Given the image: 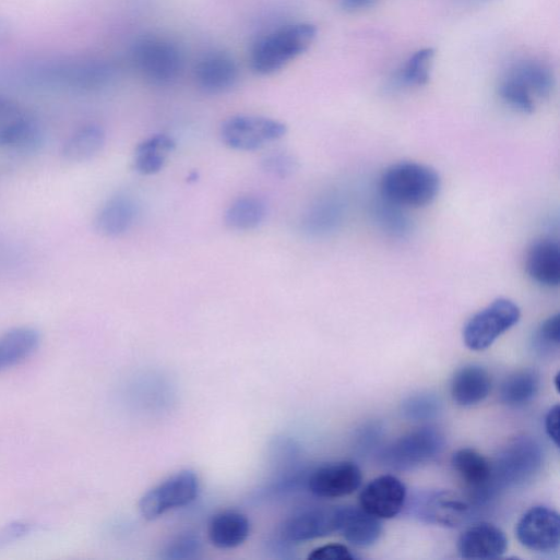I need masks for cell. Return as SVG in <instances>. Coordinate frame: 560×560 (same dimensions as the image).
Here are the masks:
<instances>
[{
    "mask_svg": "<svg viewBox=\"0 0 560 560\" xmlns=\"http://www.w3.org/2000/svg\"><path fill=\"white\" fill-rule=\"evenodd\" d=\"M262 167L265 172L275 178L287 179L297 171L298 162L288 152L276 151L263 158Z\"/></svg>",
    "mask_w": 560,
    "mask_h": 560,
    "instance_id": "32",
    "label": "cell"
},
{
    "mask_svg": "<svg viewBox=\"0 0 560 560\" xmlns=\"http://www.w3.org/2000/svg\"><path fill=\"white\" fill-rule=\"evenodd\" d=\"M360 507L378 519L396 516L407 502L404 482L393 475H384L369 482L359 496Z\"/></svg>",
    "mask_w": 560,
    "mask_h": 560,
    "instance_id": "14",
    "label": "cell"
},
{
    "mask_svg": "<svg viewBox=\"0 0 560 560\" xmlns=\"http://www.w3.org/2000/svg\"><path fill=\"white\" fill-rule=\"evenodd\" d=\"M176 142L165 134L153 135L143 141L134 155V169L143 176H153L160 172L175 152Z\"/></svg>",
    "mask_w": 560,
    "mask_h": 560,
    "instance_id": "25",
    "label": "cell"
},
{
    "mask_svg": "<svg viewBox=\"0 0 560 560\" xmlns=\"http://www.w3.org/2000/svg\"><path fill=\"white\" fill-rule=\"evenodd\" d=\"M451 463L467 489L468 499L476 507L491 500L497 489L493 485L490 461L476 450L465 448L453 454Z\"/></svg>",
    "mask_w": 560,
    "mask_h": 560,
    "instance_id": "10",
    "label": "cell"
},
{
    "mask_svg": "<svg viewBox=\"0 0 560 560\" xmlns=\"http://www.w3.org/2000/svg\"><path fill=\"white\" fill-rule=\"evenodd\" d=\"M287 127L275 119L240 115L226 120L221 129L224 144L238 152H255L282 140Z\"/></svg>",
    "mask_w": 560,
    "mask_h": 560,
    "instance_id": "7",
    "label": "cell"
},
{
    "mask_svg": "<svg viewBox=\"0 0 560 560\" xmlns=\"http://www.w3.org/2000/svg\"><path fill=\"white\" fill-rule=\"evenodd\" d=\"M535 347L543 353H549L559 347L560 343V318L555 314L545 320L536 331L534 338Z\"/></svg>",
    "mask_w": 560,
    "mask_h": 560,
    "instance_id": "34",
    "label": "cell"
},
{
    "mask_svg": "<svg viewBox=\"0 0 560 560\" xmlns=\"http://www.w3.org/2000/svg\"><path fill=\"white\" fill-rule=\"evenodd\" d=\"M543 462V448L535 438L525 436L510 441L491 462L497 491L531 481L540 470Z\"/></svg>",
    "mask_w": 560,
    "mask_h": 560,
    "instance_id": "3",
    "label": "cell"
},
{
    "mask_svg": "<svg viewBox=\"0 0 560 560\" xmlns=\"http://www.w3.org/2000/svg\"><path fill=\"white\" fill-rule=\"evenodd\" d=\"M440 188L441 180L436 170L416 163L393 165L380 180L382 198L400 207H425L436 200Z\"/></svg>",
    "mask_w": 560,
    "mask_h": 560,
    "instance_id": "2",
    "label": "cell"
},
{
    "mask_svg": "<svg viewBox=\"0 0 560 560\" xmlns=\"http://www.w3.org/2000/svg\"><path fill=\"white\" fill-rule=\"evenodd\" d=\"M107 135L98 124H86L65 142L62 155L70 163H85L95 158L105 147Z\"/></svg>",
    "mask_w": 560,
    "mask_h": 560,
    "instance_id": "24",
    "label": "cell"
},
{
    "mask_svg": "<svg viewBox=\"0 0 560 560\" xmlns=\"http://www.w3.org/2000/svg\"><path fill=\"white\" fill-rule=\"evenodd\" d=\"M504 78L522 87L536 103L549 98L555 88L551 68L537 59L516 61L505 72Z\"/></svg>",
    "mask_w": 560,
    "mask_h": 560,
    "instance_id": "17",
    "label": "cell"
},
{
    "mask_svg": "<svg viewBox=\"0 0 560 560\" xmlns=\"http://www.w3.org/2000/svg\"><path fill=\"white\" fill-rule=\"evenodd\" d=\"M198 87L208 95H221L231 91L239 80L236 61L227 53L213 52L202 58L195 67Z\"/></svg>",
    "mask_w": 560,
    "mask_h": 560,
    "instance_id": "15",
    "label": "cell"
},
{
    "mask_svg": "<svg viewBox=\"0 0 560 560\" xmlns=\"http://www.w3.org/2000/svg\"><path fill=\"white\" fill-rule=\"evenodd\" d=\"M337 532L350 544L368 547L380 538L382 524L380 519L362 508L341 507L338 508Z\"/></svg>",
    "mask_w": 560,
    "mask_h": 560,
    "instance_id": "19",
    "label": "cell"
},
{
    "mask_svg": "<svg viewBox=\"0 0 560 560\" xmlns=\"http://www.w3.org/2000/svg\"><path fill=\"white\" fill-rule=\"evenodd\" d=\"M250 531L251 523L246 514L236 510H226L211 519L207 534L213 545L228 549L242 545L249 537Z\"/></svg>",
    "mask_w": 560,
    "mask_h": 560,
    "instance_id": "22",
    "label": "cell"
},
{
    "mask_svg": "<svg viewBox=\"0 0 560 560\" xmlns=\"http://www.w3.org/2000/svg\"><path fill=\"white\" fill-rule=\"evenodd\" d=\"M201 549V540L195 534L188 532L175 537L165 552L168 559H190Z\"/></svg>",
    "mask_w": 560,
    "mask_h": 560,
    "instance_id": "35",
    "label": "cell"
},
{
    "mask_svg": "<svg viewBox=\"0 0 560 560\" xmlns=\"http://www.w3.org/2000/svg\"><path fill=\"white\" fill-rule=\"evenodd\" d=\"M308 558L311 560H354L355 556L345 545L327 544L313 549Z\"/></svg>",
    "mask_w": 560,
    "mask_h": 560,
    "instance_id": "36",
    "label": "cell"
},
{
    "mask_svg": "<svg viewBox=\"0 0 560 560\" xmlns=\"http://www.w3.org/2000/svg\"><path fill=\"white\" fill-rule=\"evenodd\" d=\"M559 514L544 505L526 511L516 524L515 533L525 548L538 551H553L559 546Z\"/></svg>",
    "mask_w": 560,
    "mask_h": 560,
    "instance_id": "11",
    "label": "cell"
},
{
    "mask_svg": "<svg viewBox=\"0 0 560 560\" xmlns=\"http://www.w3.org/2000/svg\"><path fill=\"white\" fill-rule=\"evenodd\" d=\"M457 547L463 558H497L505 552L508 539L498 526L481 522L470 526L461 535Z\"/></svg>",
    "mask_w": 560,
    "mask_h": 560,
    "instance_id": "16",
    "label": "cell"
},
{
    "mask_svg": "<svg viewBox=\"0 0 560 560\" xmlns=\"http://www.w3.org/2000/svg\"><path fill=\"white\" fill-rule=\"evenodd\" d=\"M361 481V470L355 463L337 462L314 469L307 484L314 496L334 499L354 493Z\"/></svg>",
    "mask_w": 560,
    "mask_h": 560,
    "instance_id": "13",
    "label": "cell"
},
{
    "mask_svg": "<svg viewBox=\"0 0 560 560\" xmlns=\"http://www.w3.org/2000/svg\"><path fill=\"white\" fill-rule=\"evenodd\" d=\"M200 492V479L195 472L181 470L148 490L141 499L140 509L145 519L154 520L163 514L193 502Z\"/></svg>",
    "mask_w": 560,
    "mask_h": 560,
    "instance_id": "9",
    "label": "cell"
},
{
    "mask_svg": "<svg viewBox=\"0 0 560 560\" xmlns=\"http://www.w3.org/2000/svg\"><path fill=\"white\" fill-rule=\"evenodd\" d=\"M527 275L545 287H558L560 283V251L556 241L543 239L534 242L525 258Z\"/></svg>",
    "mask_w": 560,
    "mask_h": 560,
    "instance_id": "18",
    "label": "cell"
},
{
    "mask_svg": "<svg viewBox=\"0 0 560 560\" xmlns=\"http://www.w3.org/2000/svg\"><path fill=\"white\" fill-rule=\"evenodd\" d=\"M405 505L413 517L445 527L464 524L472 517L476 509L468 498L445 490L417 492Z\"/></svg>",
    "mask_w": 560,
    "mask_h": 560,
    "instance_id": "5",
    "label": "cell"
},
{
    "mask_svg": "<svg viewBox=\"0 0 560 560\" xmlns=\"http://www.w3.org/2000/svg\"><path fill=\"white\" fill-rule=\"evenodd\" d=\"M27 110L12 99L0 95V147H2Z\"/></svg>",
    "mask_w": 560,
    "mask_h": 560,
    "instance_id": "33",
    "label": "cell"
},
{
    "mask_svg": "<svg viewBox=\"0 0 560 560\" xmlns=\"http://www.w3.org/2000/svg\"><path fill=\"white\" fill-rule=\"evenodd\" d=\"M132 63L148 84L165 87L174 84L183 69V57L177 45L164 38L141 40L133 49Z\"/></svg>",
    "mask_w": 560,
    "mask_h": 560,
    "instance_id": "4",
    "label": "cell"
},
{
    "mask_svg": "<svg viewBox=\"0 0 560 560\" xmlns=\"http://www.w3.org/2000/svg\"><path fill=\"white\" fill-rule=\"evenodd\" d=\"M267 215L266 203L259 196L245 195L231 203L225 214L226 225L236 231L259 228Z\"/></svg>",
    "mask_w": 560,
    "mask_h": 560,
    "instance_id": "27",
    "label": "cell"
},
{
    "mask_svg": "<svg viewBox=\"0 0 560 560\" xmlns=\"http://www.w3.org/2000/svg\"><path fill=\"white\" fill-rule=\"evenodd\" d=\"M520 318L521 311L513 301L498 299L468 320L463 330V341L470 350H485L517 324Z\"/></svg>",
    "mask_w": 560,
    "mask_h": 560,
    "instance_id": "8",
    "label": "cell"
},
{
    "mask_svg": "<svg viewBox=\"0 0 560 560\" xmlns=\"http://www.w3.org/2000/svg\"><path fill=\"white\" fill-rule=\"evenodd\" d=\"M540 378L534 369H522L510 374L500 386V401L509 407H522L537 395Z\"/></svg>",
    "mask_w": 560,
    "mask_h": 560,
    "instance_id": "26",
    "label": "cell"
},
{
    "mask_svg": "<svg viewBox=\"0 0 560 560\" xmlns=\"http://www.w3.org/2000/svg\"><path fill=\"white\" fill-rule=\"evenodd\" d=\"M338 508L312 507L288 516L279 527L286 543H301L337 532Z\"/></svg>",
    "mask_w": 560,
    "mask_h": 560,
    "instance_id": "12",
    "label": "cell"
},
{
    "mask_svg": "<svg viewBox=\"0 0 560 560\" xmlns=\"http://www.w3.org/2000/svg\"><path fill=\"white\" fill-rule=\"evenodd\" d=\"M559 405H555L545 417V431L556 446L559 445Z\"/></svg>",
    "mask_w": 560,
    "mask_h": 560,
    "instance_id": "37",
    "label": "cell"
},
{
    "mask_svg": "<svg viewBox=\"0 0 560 560\" xmlns=\"http://www.w3.org/2000/svg\"><path fill=\"white\" fill-rule=\"evenodd\" d=\"M378 0H341V7L347 12H358L373 7Z\"/></svg>",
    "mask_w": 560,
    "mask_h": 560,
    "instance_id": "38",
    "label": "cell"
},
{
    "mask_svg": "<svg viewBox=\"0 0 560 560\" xmlns=\"http://www.w3.org/2000/svg\"><path fill=\"white\" fill-rule=\"evenodd\" d=\"M478 2H485V0H478Z\"/></svg>",
    "mask_w": 560,
    "mask_h": 560,
    "instance_id": "39",
    "label": "cell"
},
{
    "mask_svg": "<svg viewBox=\"0 0 560 560\" xmlns=\"http://www.w3.org/2000/svg\"><path fill=\"white\" fill-rule=\"evenodd\" d=\"M337 212L331 202H319L303 216L301 226L309 235H322L335 225Z\"/></svg>",
    "mask_w": 560,
    "mask_h": 560,
    "instance_id": "30",
    "label": "cell"
},
{
    "mask_svg": "<svg viewBox=\"0 0 560 560\" xmlns=\"http://www.w3.org/2000/svg\"><path fill=\"white\" fill-rule=\"evenodd\" d=\"M136 214V205L133 199L127 194H117L99 210L95 226L100 235L117 238L131 229Z\"/></svg>",
    "mask_w": 560,
    "mask_h": 560,
    "instance_id": "21",
    "label": "cell"
},
{
    "mask_svg": "<svg viewBox=\"0 0 560 560\" xmlns=\"http://www.w3.org/2000/svg\"><path fill=\"white\" fill-rule=\"evenodd\" d=\"M492 381L489 372L478 365L458 369L451 381V396L463 407L481 403L490 394Z\"/></svg>",
    "mask_w": 560,
    "mask_h": 560,
    "instance_id": "20",
    "label": "cell"
},
{
    "mask_svg": "<svg viewBox=\"0 0 560 560\" xmlns=\"http://www.w3.org/2000/svg\"><path fill=\"white\" fill-rule=\"evenodd\" d=\"M498 94L500 99L511 109L532 115L536 109V102L522 87L503 76L500 81Z\"/></svg>",
    "mask_w": 560,
    "mask_h": 560,
    "instance_id": "31",
    "label": "cell"
},
{
    "mask_svg": "<svg viewBox=\"0 0 560 560\" xmlns=\"http://www.w3.org/2000/svg\"><path fill=\"white\" fill-rule=\"evenodd\" d=\"M318 29L309 23L283 26L258 40L250 53L252 71L261 76L281 72L314 44Z\"/></svg>",
    "mask_w": 560,
    "mask_h": 560,
    "instance_id": "1",
    "label": "cell"
},
{
    "mask_svg": "<svg viewBox=\"0 0 560 560\" xmlns=\"http://www.w3.org/2000/svg\"><path fill=\"white\" fill-rule=\"evenodd\" d=\"M434 50L426 48L418 50L403 65L398 81L406 87H422L430 80Z\"/></svg>",
    "mask_w": 560,
    "mask_h": 560,
    "instance_id": "28",
    "label": "cell"
},
{
    "mask_svg": "<svg viewBox=\"0 0 560 560\" xmlns=\"http://www.w3.org/2000/svg\"><path fill=\"white\" fill-rule=\"evenodd\" d=\"M40 333L31 326H21L10 330L0 336V372L15 367L39 348Z\"/></svg>",
    "mask_w": 560,
    "mask_h": 560,
    "instance_id": "23",
    "label": "cell"
},
{
    "mask_svg": "<svg viewBox=\"0 0 560 560\" xmlns=\"http://www.w3.org/2000/svg\"><path fill=\"white\" fill-rule=\"evenodd\" d=\"M444 445L440 430L422 427L389 444L381 453V462L395 470H409L436 458Z\"/></svg>",
    "mask_w": 560,
    "mask_h": 560,
    "instance_id": "6",
    "label": "cell"
},
{
    "mask_svg": "<svg viewBox=\"0 0 560 560\" xmlns=\"http://www.w3.org/2000/svg\"><path fill=\"white\" fill-rule=\"evenodd\" d=\"M401 410L410 421L432 420L442 412V402L434 393L420 392L406 397L402 402Z\"/></svg>",
    "mask_w": 560,
    "mask_h": 560,
    "instance_id": "29",
    "label": "cell"
}]
</instances>
